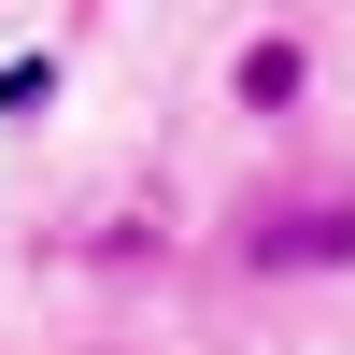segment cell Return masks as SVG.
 <instances>
[{
    "instance_id": "obj_1",
    "label": "cell",
    "mask_w": 355,
    "mask_h": 355,
    "mask_svg": "<svg viewBox=\"0 0 355 355\" xmlns=\"http://www.w3.org/2000/svg\"><path fill=\"white\" fill-rule=\"evenodd\" d=\"M227 270H242V284H341V270H355V185L313 171V185L227 214Z\"/></svg>"
},
{
    "instance_id": "obj_2",
    "label": "cell",
    "mask_w": 355,
    "mask_h": 355,
    "mask_svg": "<svg viewBox=\"0 0 355 355\" xmlns=\"http://www.w3.org/2000/svg\"><path fill=\"white\" fill-rule=\"evenodd\" d=\"M313 85H327V43H313L299 15L242 28V57H227V114H256V128H284V114H313Z\"/></svg>"
}]
</instances>
